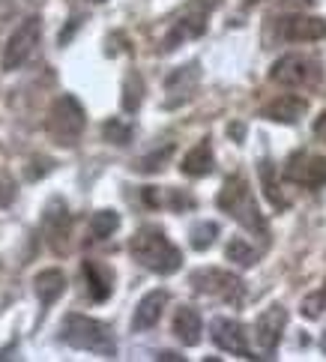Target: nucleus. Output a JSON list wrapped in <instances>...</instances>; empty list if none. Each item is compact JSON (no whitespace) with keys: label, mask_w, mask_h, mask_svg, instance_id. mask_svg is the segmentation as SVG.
<instances>
[{"label":"nucleus","mask_w":326,"mask_h":362,"mask_svg":"<svg viewBox=\"0 0 326 362\" xmlns=\"http://www.w3.org/2000/svg\"><path fill=\"white\" fill-rule=\"evenodd\" d=\"M168 305V293L165 291H153L147 293L144 300H141V305L135 308V317H132V329H150L159 323L162 317V308Z\"/></svg>","instance_id":"12"},{"label":"nucleus","mask_w":326,"mask_h":362,"mask_svg":"<svg viewBox=\"0 0 326 362\" xmlns=\"http://www.w3.org/2000/svg\"><path fill=\"white\" fill-rule=\"evenodd\" d=\"M201 4H204V9H213V6L219 4V0H201Z\"/></svg>","instance_id":"30"},{"label":"nucleus","mask_w":326,"mask_h":362,"mask_svg":"<svg viewBox=\"0 0 326 362\" xmlns=\"http://www.w3.org/2000/svg\"><path fill=\"white\" fill-rule=\"evenodd\" d=\"M284 323H288V312H284L281 305L267 308V312L255 320V341H257V347H260L264 354L276 351V344L281 341Z\"/></svg>","instance_id":"8"},{"label":"nucleus","mask_w":326,"mask_h":362,"mask_svg":"<svg viewBox=\"0 0 326 362\" xmlns=\"http://www.w3.org/2000/svg\"><path fill=\"white\" fill-rule=\"evenodd\" d=\"M213 171V150L210 144H198V147H192L186 153V159H182V174H189V177H206Z\"/></svg>","instance_id":"19"},{"label":"nucleus","mask_w":326,"mask_h":362,"mask_svg":"<svg viewBox=\"0 0 326 362\" xmlns=\"http://www.w3.org/2000/svg\"><path fill=\"white\" fill-rule=\"evenodd\" d=\"M33 291L39 296V303L51 305L54 300H60L63 291H66V276H63L60 269H45V273H39L33 279Z\"/></svg>","instance_id":"16"},{"label":"nucleus","mask_w":326,"mask_h":362,"mask_svg":"<svg viewBox=\"0 0 326 362\" xmlns=\"http://www.w3.org/2000/svg\"><path fill=\"white\" fill-rule=\"evenodd\" d=\"M194 84H198V66H194V63H189V66L171 72V78H168V93H171V99H168V105L186 102L192 96Z\"/></svg>","instance_id":"14"},{"label":"nucleus","mask_w":326,"mask_h":362,"mask_svg":"<svg viewBox=\"0 0 326 362\" xmlns=\"http://www.w3.org/2000/svg\"><path fill=\"white\" fill-rule=\"evenodd\" d=\"M174 335L182 344H189V347L201 341V315L194 312L192 305L177 308V315H174Z\"/></svg>","instance_id":"15"},{"label":"nucleus","mask_w":326,"mask_h":362,"mask_svg":"<svg viewBox=\"0 0 326 362\" xmlns=\"http://www.w3.org/2000/svg\"><path fill=\"white\" fill-rule=\"evenodd\" d=\"M129 252H132V257L138 264H144L147 269H153V273H177L180 264H182V255L180 249L165 237L162 228H141L138 234L132 237V243H129Z\"/></svg>","instance_id":"1"},{"label":"nucleus","mask_w":326,"mask_h":362,"mask_svg":"<svg viewBox=\"0 0 326 362\" xmlns=\"http://www.w3.org/2000/svg\"><path fill=\"white\" fill-rule=\"evenodd\" d=\"M303 312H305V317H320V312H326V293L323 291L311 293L308 300L303 303Z\"/></svg>","instance_id":"26"},{"label":"nucleus","mask_w":326,"mask_h":362,"mask_svg":"<svg viewBox=\"0 0 326 362\" xmlns=\"http://www.w3.org/2000/svg\"><path fill=\"white\" fill-rule=\"evenodd\" d=\"M60 339L66 344H72V347H78V351L102 354V356H114V351H117V344H114L105 323H99L93 317H84V315H69L66 320H63Z\"/></svg>","instance_id":"2"},{"label":"nucleus","mask_w":326,"mask_h":362,"mask_svg":"<svg viewBox=\"0 0 326 362\" xmlns=\"http://www.w3.org/2000/svg\"><path fill=\"white\" fill-rule=\"evenodd\" d=\"M281 40L288 42H315V40H323L326 36V21L320 18H288L281 21Z\"/></svg>","instance_id":"10"},{"label":"nucleus","mask_w":326,"mask_h":362,"mask_svg":"<svg viewBox=\"0 0 326 362\" xmlns=\"http://www.w3.org/2000/svg\"><path fill=\"white\" fill-rule=\"evenodd\" d=\"M102 132H105V138L111 144H129V141H132V126L123 123V120H108Z\"/></svg>","instance_id":"25"},{"label":"nucleus","mask_w":326,"mask_h":362,"mask_svg":"<svg viewBox=\"0 0 326 362\" xmlns=\"http://www.w3.org/2000/svg\"><path fill=\"white\" fill-rule=\"evenodd\" d=\"M12 198H16V186H12L9 180H0V206L12 204Z\"/></svg>","instance_id":"28"},{"label":"nucleus","mask_w":326,"mask_h":362,"mask_svg":"<svg viewBox=\"0 0 326 362\" xmlns=\"http://www.w3.org/2000/svg\"><path fill=\"white\" fill-rule=\"evenodd\" d=\"M90 4H102V0H90Z\"/></svg>","instance_id":"32"},{"label":"nucleus","mask_w":326,"mask_h":362,"mask_svg":"<svg viewBox=\"0 0 326 362\" xmlns=\"http://www.w3.org/2000/svg\"><path fill=\"white\" fill-rule=\"evenodd\" d=\"M264 114H267V120H276V123H296L305 114V99H299V96H279L272 105H267Z\"/></svg>","instance_id":"18"},{"label":"nucleus","mask_w":326,"mask_h":362,"mask_svg":"<svg viewBox=\"0 0 326 362\" xmlns=\"http://www.w3.org/2000/svg\"><path fill=\"white\" fill-rule=\"evenodd\" d=\"M117 228H120V216H117L114 210H99L93 218H90V234H93L96 240L111 237Z\"/></svg>","instance_id":"20"},{"label":"nucleus","mask_w":326,"mask_h":362,"mask_svg":"<svg viewBox=\"0 0 326 362\" xmlns=\"http://www.w3.org/2000/svg\"><path fill=\"white\" fill-rule=\"evenodd\" d=\"M315 132H318L320 138H326V114H323V117L318 120V126H315Z\"/></svg>","instance_id":"29"},{"label":"nucleus","mask_w":326,"mask_h":362,"mask_svg":"<svg viewBox=\"0 0 326 362\" xmlns=\"http://www.w3.org/2000/svg\"><path fill=\"white\" fill-rule=\"evenodd\" d=\"M45 228H48V240L60 249L63 240H66V234H69V213H66V204H63L60 198L51 201L48 213H45Z\"/></svg>","instance_id":"17"},{"label":"nucleus","mask_w":326,"mask_h":362,"mask_svg":"<svg viewBox=\"0 0 326 362\" xmlns=\"http://www.w3.org/2000/svg\"><path fill=\"white\" fill-rule=\"evenodd\" d=\"M257 171H260V183H264V192H267V198L276 204V206H284V195H281V189H279V183L272 180V162H260L257 165Z\"/></svg>","instance_id":"23"},{"label":"nucleus","mask_w":326,"mask_h":362,"mask_svg":"<svg viewBox=\"0 0 326 362\" xmlns=\"http://www.w3.org/2000/svg\"><path fill=\"white\" fill-rule=\"evenodd\" d=\"M216 204H219L225 213H231L233 218H237V222H243L249 230H257V234H264V230H267L264 216H260L257 204H255V198H252V192H249V186H245V180H240V177L225 180V186H221Z\"/></svg>","instance_id":"3"},{"label":"nucleus","mask_w":326,"mask_h":362,"mask_svg":"<svg viewBox=\"0 0 326 362\" xmlns=\"http://www.w3.org/2000/svg\"><path fill=\"white\" fill-rule=\"evenodd\" d=\"M192 284H194L198 291H204V293H221L225 300L231 296V291H243L240 279L221 273V269H201V273L192 276Z\"/></svg>","instance_id":"11"},{"label":"nucleus","mask_w":326,"mask_h":362,"mask_svg":"<svg viewBox=\"0 0 326 362\" xmlns=\"http://www.w3.org/2000/svg\"><path fill=\"white\" fill-rule=\"evenodd\" d=\"M216 234H219V225L216 222H201V225H194L192 228V245L194 249H210L213 245V240H216Z\"/></svg>","instance_id":"24"},{"label":"nucleus","mask_w":326,"mask_h":362,"mask_svg":"<svg viewBox=\"0 0 326 362\" xmlns=\"http://www.w3.org/2000/svg\"><path fill=\"white\" fill-rule=\"evenodd\" d=\"M141 96H144V81H141V75L132 72L123 84V111H138Z\"/></svg>","instance_id":"22"},{"label":"nucleus","mask_w":326,"mask_h":362,"mask_svg":"<svg viewBox=\"0 0 326 362\" xmlns=\"http://www.w3.org/2000/svg\"><path fill=\"white\" fill-rule=\"evenodd\" d=\"M84 279H87V288H90V300L102 303L111 296V281L114 273L105 264H96V261H84Z\"/></svg>","instance_id":"13"},{"label":"nucleus","mask_w":326,"mask_h":362,"mask_svg":"<svg viewBox=\"0 0 326 362\" xmlns=\"http://www.w3.org/2000/svg\"><path fill=\"white\" fill-rule=\"evenodd\" d=\"M213 341L228 354H237V356H249V341H245V329L243 323L237 320H228V317H219L213 320Z\"/></svg>","instance_id":"9"},{"label":"nucleus","mask_w":326,"mask_h":362,"mask_svg":"<svg viewBox=\"0 0 326 362\" xmlns=\"http://www.w3.org/2000/svg\"><path fill=\"white\" fill-rule=\"evenodd\" d=\"M284 177L291 183L318 189L326 183V159L318 156V153H296V156H291L288 168H284Z\"/></svg>","instance_id":"7"},{"label":"nucleus","mask_w":326,"mask_h":362,"mask_svg":"<svg viewBox=\"0 0 326 362\" xmlns=\"http://www.w3.org/2000/svg\"><path fill=\"white\" fill-rule=\"evenodd\" d=\"M323 351H326V335H323Z\"/></svg>","instance_id":"31"},{"label":"nucleus","mask_w":326,"mask_h":362,"mask_svg":"<svg viewBox=\"0 0 326 362\" xmlns=\"http://www.w3.org/2000/svg\"><path fill=\"white\" fill-rule=\"evenodd\" d=\"M320 63L303 57V54H288L281 57L276 66H272V81L279 84H288V87H308V84H318L320 81Z\"/></svg>","instance_id":"6"},{"label":"nucleus","mask_w":326,"mask_h":362,"mask_svg":"<svg viewBox=\"0 0 326 362\" xmlns=\"http://www.w3.org/2000/svg\"><path fill=\"white\" fill-rule=\"evenodd\" d=\"M84 108L81 102H78L75 96H60L54 102V108H51V117H48V132L51 138L57 141V144L63 147H72L78 138H81L84 132Z\"/></svg>","instance_id":"4"},{"label":"nucleus","mask_w":326,"mask_h":362,"mask_svg":"<svg viewBox=\"0 0 326 362\" xmlns=\"http://www.w3.org/2000/svg\"><path fill=\"white\" fill-rule=\"evenodd\" d=\"M225 257H228V261H233V264H240V267H252L257 261V252L243 237H233L228 243V249H225Z\"/></svg>","instance_id":"21"},{"label":"nucleus","mask_w":326,"mask_h":362,"mask_svg":"<svg viewBox=\"0 0 326 362\" xmlns=\"http://www.w3.org/2000/svg\"><path fill=\"white\" fill-rule=\"evenodd\" d=\"M39 33H42V24H39V18H28L18 24V30L9 36V42L4 45V57H0V66H4L6 72L18 69L24 60H28L33 54V48L39 42Z\"/></svg>","instance_id":"5"},{"label":"nucleus","mask_w":326,"mask_h":362,"mask_svg":"<svg viewBox=\"0 0 326 362\" xmlns=\"http://www.w3.org/2000/svg\"><path fill=\"white\" fill-rule=\"evenodd\" d=\"M171 147H165L162 153H153V156H144V159H141L135 168H138V171H159V168H162V162L168 159V156H171Z\"/></svg>","instance_id":"27"}]
</instances>
